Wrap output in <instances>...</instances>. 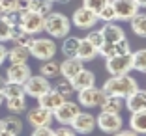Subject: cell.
Here are the masks:
<instances>
[{
    "label": "cell",
    "instance_id": "38",
    "mask_svg": "<svg viewBox=\"0 0 146 136\" xmlns=\"http://www.w3.org/2000/svg\"><path fill=\"white\" fill-rule=\"evenodd\" d=\"M86 39H88V41H90L92 45L96 47V49H99V47H101V45L105 43V39H103V34H101V30H92L90 34L86 35Z\"/></svg>",
    "mask_w": 146,
    "mask_h": 136
},
{
    "label": "cell",
    "instance_id": "8",
    "mask_svg": "<svg viewBox=\"0 0 146 136\" xmlns=\"http://www.w3.org/2000/svg\"><path fill=\"white\" fill-rule=\"evenodd\" d=\"M96 125H98L103 132H107V134H114V132H118L122 129L124 121H122L120 114H112V112L101 110V114L96 118Z\"/></svg>",
    "mask_w": 146,
    "mask_h": 136
},
{
    "label": "cell",
    "instance_id": "15",
    "mask_svg": "<svg viewBox=\"0 0 146 136\" xmlns=\"http://www.w3.org/2000/svg\"><path fill=\"white\" fill-rule=\"evenodd\" d=\"M66 101V97L64 95H60L56 89H49V91H45V93L41 95V97H38V102H39V106L41 108H45V110H49V112H54L56 108L60 106L62 102Z\"/></svg>",
    "mask_w": 146,
    "mask_h": 136
},
{
    "label": "cell",
    "instance_id": "10",
    "mask_svg": "<svg viewBox=\"0 0 146 136\" xmlns=\"http://www.w3.org/2000/svg\"><path fill=\"white\" fill-rule=\"evenodd\" d=\"M111 4L116 11V19L118 21H131L139 13L137 0H111Z\"/></svg>",
    "mask_w": 146,
    "mask_h": 136
},
{
    "label": "cell",
    "instance_id": "21",
    "mask_svg": "<svg viewBox=\"0 0 146 136\" xmlns=\"http://www.w3.org/2000/svg\"><path fill=\"white\" fill-rule=\"evenodd\" d=\"M129 127L131 131H135L139 136L146 134V110L141 112H131V118H129Z\"/></svg>",
    "mask_w": 146,
    "mask_h": 136
},
{
    "label": "cell",
    "instance_id": "36",
    "mask_svg": "<svg viewBox=\"0 0 146 136\" xmlns=\"http://www.w3.org/2000/svg\"><path fill=\"white\" fill-rule=\"evenodd\" d=\"M109 2H111V0H82V6L88 8V9H92L94 13H99Z\"/></svg>",
    "mask_w": 146,
    "mask_h": 136
},
{
    "label": "cell",
    "instance_id": "7",
    "mask_svg": "<svg viewBox=\"0 0 146 136\" xmlns=\"http://www.w3.org/2000/svg\"><path fill=\"white\" fill-rule=\"evenodd\" d=\"M23 88H25V95L38 99V97H41L45 91H49L52 86H51V82H49V78L41 77V75H30V78L23 84Z\"/></svg>",
    "mask_w": 146,
    "mask_h": 136
},
{
    "label": "cell",
    "instance_id": "11",
    "mask_svg": "<svg viewBox=\"0 0 146 136\" xmlns=\"http://www.w3.org/2000/svg\"><path fill=\"white\" fill-rule=\"evenodd\" d=\"M71 21H73V24L77 26V28H81V30H90V28H94V26H96V22H98L99 19H98V13H94L92 9H88V8H84V6H82V8L75 9Z\"/></svg>",
    "mask_w": 146,
    "mask_h": 136
},
{
    "label": "cell",
    "instance_id": "52",
    "mask_svg": "<svg viewBox=\"0 0 146 136\" xmlns=\"http://www.w3.org/2000/svg\"><path fill=\"white\" fill-rule=\"evenodd\" d=\"M0 13H2V11H0Z\"/></svg>",
    "mask_w": 146,
    "mask_h": 136
},
{
    "label": "cell",
    "instance_id": "47",
    "mask_svg": "<svg viewBox=\"0 0 146 136\" xmlns=\"http://www.w3.org/2000/svg\"><path fill=\"white\" fill-rule=\"evenodd\" d=\"M4 82H6V80L2 78V75H0V89H2V86H4Z\"/></svg>",
    "mask_w": 146,
    "mask_h": 136
},
{
    "label": "cell",
    "instance_id": "33",
    "mask_svg": "<svg viewBox=\"0 0 146 136\" xmlns=\"http://www.w3.org/2000/svg\"><path fill=\"white\" fill-rule=\"evenodd\" d=\"M131 65L135 71L146 73V49H141L137 52H131Z\"/></svg>",
    "mask_w": 146,
    "mask_h": 136
},
{
    "label": "cell",
    "instance_id": "2",
    "mask_svg": "<svg viewBox=\"0 0 146 136\" xmlns=\"http://www.w3.org/2000/svg\"><path fill=\"white\" fill-rule=\"evenodd\" d=\"M43 30L47 32L51 37H66L71 30V21L66 17L64 13H58V11H51L45 15V24H43Z\"/></svg>",
    "mask_w": 146,
    "mask_h": 136
},
{
    "label": "cell",
    "instance_id": "39",
    "mask_svg": "<svg viewBox=\"0 0 146 136\" xmlns=\"http://www.w3.org/2000/svg\"><path fill=\"white\" fill-rule=\"evenodd\" d=\"M114 52L116 54H131V45L127 39H120L118 43H114Z\"/></svg>",
    "mask_w": 146,
    "mask_h": 136
},
{
    "label": "cell",
    "instance_id": "6",
    "mask_svg": "<svg viewBox=\"0 0 146 136\" xmlns=\"http://www.w3.org/2000/svg\"><path fill=\"white\" fill-rule=\"evenodd\" d=\"M105 69L109 71L111 77L114 75H129V71L133 69L131 65V54H114L111 58L105 60Z\"/></svg>",
    "mask_w": 146,
    "mask_h": 136
},
{
    "label": "cell",
    "instance_id": "49",
    "mask_svg": "<svg viewBox=\"0 0 146 136\" xmlns=\"http://www.w3.org/2000/svg\"><path fill=\"white\" fill-rule=\"evenodd\" d=\"M4 102V95H2V91H0V104Z\"/></svg>",
    "mask_w": 146,
    "mask_h": 136
},
{
    "label": "cell",
    "instance_id": "4",
    "mask_svg": "<svg viewBox=\"0 0 146 136\" xmlns=\"http://www.w3.org/2000/svg\"><path fill=\"white\" fill-rule=\"evenodd\" d=\"M43 24H45V17L39 15L36 11L30 9H25V11H19V28L26 34H39L43 32Z\"/></svg>",
    "mask_w": 146,
    "mask_h": 136
},
{
    "label": "cell",
    "instance_id": "17",
    "mask_svg": "<svg viewBox=\"0 0 146 136\" xmlns=\"http://www.w3.org/2000/svg\"><path fill=\"white\" fill-rule=\"evenodd\" d=\"M125 108L129 112H141L146 110V89L137 88L131 95L125 97Z\"/></svg>",
    "mask_w": 146,
    "mask_h": 136
},
{
    "label": "cell",
    "instance_id": "41",
    "mask_svg": "<svg viewBox=\"0 0 146 136\" xmlns=\"http://www.w3.org/2000/svg\"><path fill=\"white\" fill-rule=\"evenodd\" d=\"M52 136H77V132L73 131L69 125H62V127H58L52 132Z\"/></svg>",
    "mask_w": 146,
    "mask_h": 136
},
{
    "label": "cell",
    "instance_id": "40",
    "mask_svg": "<svg viewBox=\"0 0 146 136\" xmlns=\"http://www.w3.org/2000/svg\"><path fill=\"white\" fill-rule=\"evenodd\" d=\"M98 54H99V56H103L105 60L111 58V56H114V54H116V52H114V43H107V41H105L103 45L98 49Z\"/></svg>",
    "mask_w": 146,
    "mask_h": 136
},
{
    "label": "cell",
    "instance_id": "30",
    "mask_svg": "<svg viewBox=\"0 0 146 136\" xmlns=\"http://www.w3.org/2000/svg\"><path fill=\"white\" fill-rule=\"evenodd\" d=\"M129 22H131V30L139 37H146V13H137Z\"/></svg>",
    "mask_w": 146,
    "mask_h": 136
},
{
    "label": "cell",
    "instance_id": "22",
    "mask_svg": "<svg viewBox=\"0 0 146 136\" xmlns=\"http://www.w3.org/2000/svg\"><path fill=\"white\" fill-rule=\"evenodd\" d=\"M125 108V99L116 97V95H107V99L101 104V110L105 112H112V114H120Z\"/></svg>",
    "mask_w": 146,
    "mask_h": 136
},
{
    "label": "cell",
    "instance_id": "5",
    "mask_svg": "<svg viewBox=\"0 0 146 136\" xmlns=\"http://www.w3.org/2000/svg\"><path fill=\"white\" fill-rule=\"evenodd\" d=\"M105 99H107V93L101 88H96V86L82 89V91H77V102L82 104L84 108H96V106L101 108Z\"/></svg>",
    "mask_w": 146,
    "mask_h": 136
},
{
    "label": "cell",
    "instance_id": "23",
    "mask_svg": "<svg viewBox=\"0 0 146 136\" xmlns=\"http://www.w3.org/2000/svg\"><path fill=\"white\" fill-rule=\"evenodd\" d=\"M2 127H4V131L19 136L23 132V121L17 114H11V116H6V118L2 119Z\"/></svg>",
    "mask_w": 146,
    "mask_h": 136
},
{
    "label": "cell",
    "instance_id": "27",
    "mask_svg": "<svg viewBox=\"0 0 146 136\" xmlns=\"http://www.w3.org/2000/svg\"><path fill=\"white\" fill-rule=\"evenodd\" d=\"M79 41L81 39L75 37V35H66L64 43H62V52H64L66 58H75L79 51Z\"/></svg>",
    "mask_w": 146,
    "mask_h": 136
},
{
    "label": "cell",
    "instance_id": "29",
    "mask_svg": "<svg viewBox=\"0 0 146 136\" xmlns=\"http://www.w3.org/2000/svg\"><path fill=\"white\" fill-rule=\"evenodd\" d=\"M32 39H34V35L23 32V30L17 26V28L13 30V35H11V39H9V41H13V45H17V47L28 49V47H30V43H32Z\"/></svg>",
    "mask_w": 146,
    "mask_h": 136
},
{
    "label": "cell",
    "instance_id": "20",
    "mask_svg": "<svg viewBox=\"0 0 146 136\" xmlns=\"http://www.w3.org/2000/svg\"><path fill=\"white\" fill-rule=\"evenodd\" d=\"M96 56H98V49L92 45L88 39H81L79 41V51H77V58L82 60V62H90V60H94Z\"/></svg>",
    "mask_w": 146,
    "mask_h": 136
},
{
    "label": "cell",
    "instance_id": "9",
    "mask_svg": "<svg viewBox=\"0 0 146 136\" xmlns=\"http://www.w3.org/2000/svg\"><path fill=\"white\" fill-rule=\"evenodd\" d=\"M79 112H81L79 102L66 99L60 106L52 112V119H56V121H58V123H62V125H69L73 119H75V116H77Z\"/></svg>",
    "mask_w": 146,
    "mask_h": 136
},
{
    "label": "cell",
    "instance_id": "3",
    "mask_svg": "<svg viewBox=\"0 0 146 136\" xmlns=\"http://www.w3.org/2000/svg\"><path fill=\"white\" fill-rule=\"evenodd\" d=\"M30 56H34L39 62H47V60H52L56 54V43L52 41L51 37H34L30 43Z\"/></svg>",
    "mask_w": 146,
    "mask_h": 136
},
{
    "label": "cell",
    "instance_id": "19",
    "mask_svg": "<svg viewBox=\"0 0 146 136\" xmlns=\"http://www.w3.org/2000/svg\"><path fill=\"white\" fill-rule=\"evenodd\" d=\"M101 34H103V39L107 43H118L120 39L125 37L124 30L118 24H114V22H105L103 28H101Z\"/></svg>",
    "mask_w": 146,
    "mask_h": 136
},
{
    "label": "cell",
    "instance_id": "48",
    "mask_svg": "<svg viewBox=\"0 0 146 136\" xmlns=\"http://www.w3.org/2000/svg\"><path fill=\"white\" fill-rule=\"evenodd\" d=\"M56 2H60V4H68V2H71V0H56Z\"/></svg>",
    "mask_w": 146,
    "mask_h": 136
},
{
    "label": "cell",
    "instance_id": "46",
    "mask_svg": "<svg viewBox=\"0 0 146 136\" xmlns=\"http://www.w3.org/2000/svg\"><path fill=\"white\" fill-rule=\"evenodd\" d=\"M137 4L139 8H146V0H137Z\"/></svg>",
    "mask_w": 146,
    "mask_h": 136
},
{
    "label": "cell",
    "instance_id": "35",
    "mask_svg": "<svg viewBox=\"0 0 146 136\" xmlns=\"http://www.w3.org/2000/svg\"><path fill=\"white\" fill-rule=\"evenodd\" d=\"M98 19H99V21H103V22H114V21H118V19H116V11H114V8H112L111 2H109L103 9L98 13Z\"/></svg>",
    "mask_w": 146,
    "mask_h": 136
},
{
    "label": "cell",
    "instance_id": "50",
    "mask_svg": "<svg viewBox=\"0 0 146 136\" xmlns=\"http://www.w3.org/2000/svg\"><path fill=\"white\" fill-rule=\"evenodd\" d=\"M2 129H4V127H2V119H0V131H2Z\"/></svg>",
    "mask_w": 146,
    "mask_h": 136
},
{
    "label": "cell",
    "instance_id": "28",
    "mask_svg": "<svg viewBox=\"0 0 146 136\" xmlns=\"http://www.w3.org/2000/svg\"><path fill=\"white\" fill-rule=\"evenodd\" d=\"M2 95H4V101L6 99H13V97H21V95H25V88H23V84H17V82H4V86H2Z\"/></svg>",
    "mask_w": 146,
    "mask_h": 136
},
{
    "label": "cell",
    "instance_id": "13",
    "mask_svg": "<svg viewBox=\"0 0 146 136\" xmlns=\"http://www.w3.org/2000/svg\"><path fill=\"white\" fill-rule=\"evenodd\" d=\"M32 71L26 64H11L6 71V80L8 82H17V84H25L30 78Z\"/></svg>",
    "mask_w": 146,
    "mask_h": 136
},
{
    "label": "cell",
    "instance_id": "16",
    "mask_svg": "<svg viewBox=\"0 0 146 136\" xmlns=\"http://www.w3.org/2000/svg\"><path fill=\"white\" fill-rule=\"evenodd\" d=\"M82 69H84V64L77 56L75 58H66L64 62H60V75L64 78H68V80H71L73 77H77Z\"/></svg>",
    "mask_w": 146,
    "mask_h": 136
},
{
    "label": "cell",
    "instance_id": "1",
    "mask_svg": "<svg viewBox=\"0 0 146 136\" xmlns=\"http://www.w3.org/2000/svg\"><path fill=\"white\" fill-rule=\"evenodd\" d=\"M137 88H139V84L133 77H129V75H114V77H111L105 82L101 89L107 95H116V97L125 99L127 95L133 93Z\"/></svg>",
    "mask_w": 146,
    "mask_h": 136
},
{
    "label": "cell",
    "instance_id": "12",
    "mask_svg": "<svg viewBox=\"0 0 146 136\" xmlns=\"http://www.w3.org/2000/svg\"><path fill=\"white\" fill-rule=\"evenodd\" d=\"M69 127L77 132V134H90L96 129V118L90 112H79L75 116V119L69 123Z\"/></svg>",
    "mask_w": 146,
    "mask_h": 136
},
{
    "label": "cell",
    "instance_id": "34",
    "mask_svg": "<svg viewBox=\"0 0 146 136\" xmlns=\"http://www.w3.org/2000/svg\"><path fill=\"white\" fill-rule=\"evenodd\" d=\"M54 89H56L60 95H64L66 99H69L73 93H75V89H73V86H71V80H68V78H62V80H58V82H56V86H54Z\"/></svg>",
    "mask_w": 146,
    "mask_h": 136
},
{
    "label": "cell",
    "instance_id": "24",
    "mask_svg": "<svg viewBox=\"0 0 146 136\" xmlns=\"http://www.w3.org/2000/svg\"><path fill=\"white\" fill-rule=\"evenodd\" d=\"M28 58H30V51L25 49V47H17L15 45L13 49L8 51V58L6 60H9V64H26Z\"/></svg>",
    "mask_w": 146,
    "mask_h": 136
},
{
    "label": "cell",
    "instance_id": "32",
    "mask_svg": "<svg viewBox=\"0 0 146 136\" xmlns=\"http://www.w3.org/2000/svg\"><path fill=\"white\" fill-rule=\"evenodd\" d=\"M6 106L11 114H23L26 110V95L21 97H13V99H6Z\"/></svg>",
    "mask_w": 146,
    "mask_h": 136
},
{
    "label": "cell",
    "instance_id": "51",
    "mask_svg": "<svg viewBox=\"0 0 146 136\" xmlns=\"http://www.w3.org/2000/svg\"><path fill=\"white\" fill-rule=\"evenodd\" d=\"M52 2H56V0H52Z\"/></svg>",
    "mask_w": 146,
    "mask_h": 136
},
{
    "label": "cell",
    "instance_id": "18",
    "mask_svg": "<svg viewBox=\"0 0 146 136\" xmlns=\"http://www.w3.org/2000/svg\"><path fill=\"white\" fill-rule=\"evenodd\" d=\"M71 86L75 91H82V89H88L92 86H96V75L88 69H82L77 77L71 78Z\"/></svg>",
    "mask_w": 146,
    "mask_h": 136
},
{
    "label": "cell",
    "instance_id": "42",
    "mask_svg": "<svg viewBox=\"0 0 146 136\" xmlns=\"http://www.w3.org/2000/svg\"><path fill=\"white\" fill-rule=\"evenodd\" d=\"M52 129L51 125H45V127H34V132H32V136H52Z\"/></svg>",
    "mask_w": 146,
    "mask_h": 136
},
{
    "label": "cell",
    "instance_id": "26",
    "mask_svg": "<svg viewBox=\"0 0 146 136\" xmlns=\"http://www.w3.org/2000/svg\"><path fill=\"white\" fill-rule=\"evenodd\" d=\"M39 75L45 78H56L60 75V62H54V58L43 62L39 67Z\"/></svg>",
    "mask_w": 146,
    "mask_h": 136
},
{
    "label": "cell",
    "instance_id": "14",
    "mask_svg": "<svg viewBox=\"0 0 146 136\" xmlns=\"http://www.w3.org/2000/svg\"><path fill=\"white\" fill-rule=\"evenodd\" d=\"M26 121H28L32 127H45V125H51L52 112L45 110V108H41V106L30 108L28 114H26Z\"/></svg>",
    "mask_w": 146,
    "mask_h": 136
},
{
    "label": "cell",
    "instance_id": "31",
    "mask_svg": "<svg viewBox=\"0 0 146 136\" xmlns=\"http://www.w3.org/2000/svg\"><path fill=\"white\" fill-rule=\"evenodd\" d=\"M17 28V26H13L11 22L6 19L4 13H0V43H4V41H9L13 35V30Z\"/></svg>",
    "mask_w": 146,
    "mask_h": 136
},
{
    "label": "cell",
    "instance_id": "44",
    "mask_svg": "<svg viewBox=\"0 0 146 136\" xmlns=\"http://www.w3.org/2000/svg\"><path fill=\"white\" fill-rule=\"evenodd\" d=\"M112 136H139V134H137L135 131H131V129H129V131H122V129H120V131L114 132Z\"/></svg>",
    "mask_w": 146,
    "mask_h": 136
},
{
    "label": "cell",
    "instance_id": "43",
    "mask_svg": "<svg viewBox=\"0 0 146 136\" xmlns=\"http://www.w3.org/2000/svg\"><path fill=\"white\" fill-rule=\"evenodd\" d=\"M6 58H8V49H6L4 45L0 43V65H2V64L6 62Z\"/></svg>",
    "mask_w": 146,
    "mask_h": 136
},
{
    "label": "cell",
    "instance_id": "45",
    "mask_svg": "<svg viewBox=\"0 0 146 136\" xmlns=\"http://www.w3.org/2000/svg\"><path fill=\"white\" fill-rule=\"evenodd\" d=\"M0 136H15V134H11V132H8V131L2 129V131H0Z\"/></svg>",
    "mask_w": 146,
    "mask_h": 136
},
{
    "label": "cell",
    "instance_id": "25",
    "mask_svg": "<svg viewBox=\"0 0 146 136\" xmlns=\"http://www.w3.org/2000/svg\"><path fill=\"white\" fill-rule=\"evenodd\" d=\"M26 8L45 17L47 13L52 11V0H26Z\"/></svg>",
    "mask_w": 146,
    "mask_h": 136
},
{
    "label": "cell",
    "instance_id": "37",
    "mask_svg": "<svg viewBox=\"0 0 146 136\" xmlns=\"http://www.w3.org/2000/svg\"><path fill=\"white\" fill-rule=\"evenodd\" d=\"M21 0H0V11L2 13H11V11H19Z\"/></svg>",
    "mask_w": 146,
    "mask_h": 136
}]
</instances>
